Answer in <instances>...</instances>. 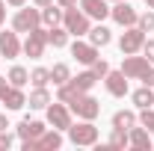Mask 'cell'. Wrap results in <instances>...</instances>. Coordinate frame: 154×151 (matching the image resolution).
<instances>
[{
    "label": "cell",
    "mask_w": 154,
    "mask_h": 151,
    "mask_svg": "<svg viewBox=\"0 0 154 151\" xmlns=\"http://www.w3.org/2000/svg\"><path fill=\"white\" fill-rule=\"evenodd\" d=\"M48 45L65 48V45H68V30H65V27H51V30H48Z\"/></svg>",
    "instance_id": "24"
},
{
    "label": "cell",
    "mask_w": 154,
    "mask_h": 151,
    "mask_svg": "<svg viewBox=\"0 0 154 151\" xmlns=\"http://www.w3.org/2000/svg\"><path fill=\"white\" fill-rule=\"evenodd\" d=\"M145 6H148V9H154V0H145Z\"/></svg>",
    "instance_id": "41"
},
{
    "label": "cell",
    "mask_w": 154,
    "mask_h": 151,
    "mask_svg": "<svg viewBox=\"0 0 154 151\" xmlns=\"http://www.w3.org/2000/svg\"><path fill=\"white\" fill-rule=\"evenodd\" d=\"M45 131H48V128H45L38 119H24V122L18 125V136L21 139H38Z\"/></svg>",
    "instance_id": "15"
},
{
    "label": "cell",
    "mask_w": 154,
    "mask_h": 151,
    "mask_svg": "<svg viewBox=\"0 0 154 151\" xmlns=\"http://www.w3.org/2000/svg\"><path fill=\"white\" fill-rule=\"evenodd\" d=\"M139 122H142V128H145L148 133H154V110H151V107H148V110H142Z\"/></svg>",
    "instance_id": "30"
},
{
    "label": "cell",
    "mask_w": 154,
    "mask_h": 151,
    "mask_svg": "<svg viewBox=\"0 0 154 151\" xmlns=\"http://www.w3.org/2000/svg\"><path fill=\"white\" fill-rule=\"evenodd\" d=\"M3 104H6V110H21V107H27V95L21 92V86H9V92L3 95Z\"/></svg>",
    "instance_id": "18"
},
{
    "label": "cell",
    "mask_w": 154,
    "mask_h": 151,
    "mask_svg": "<svg viewBox=\"0 0 154 151\" xmlns=\"http://www.w3.org/2000/svg\"><path fill=\"white\" fill-rule=\"evenodd\" d=\"M131 98H134V104L139 107V110H148V107H154V92H151V86H145V83H142V89H136Z\"/></svg>",
    "instance_id": "23"
},
{
    "label": "cell",
    "mask_w": 154,
    "mask_h": 151,
    "mask_svg": "<svg viewBox=\"0 0 154 151\" xmlns=\"http://www.w3.org/2000/svg\"><path fill=\"white\" fill-rule=\"evenodd\" d=\"M68 136H71L74 145H95L98 142V128L89 119H83L80 125H71V128H68Z\"/></svg>",
    "instance_id": "5"
},
{
    "label": "cell",
    "mask_w": 154,
    "mask_h": 151,
    "mask_svg": "<svg viewBox=\"0 0 154 151\" xmlns=\"http://www.w3.org/2000/svg\"><path fill=\"white\" fill-rule=\"evenodd\" d=\"M125 145H131V136H128V131H119V128H113V131H110V148H125Z\"/></svg>",
    "instance_id": "27"
},
{
    "label": "cell",
    "mask_w": 154,
    "mask_h": 151,
    "mask_svg": "<svg viewBox=\"0 0 154 151\" xmlns=\"http://www.w3.org/2000/svg\"><path fill=\"white\" fill-rule=\"evenodd\" d=\"M142 57L148 59V62H154V39H148V42L142 45Z\"/></svg>",
    "instance_id": "32"
},
{
    "label": "cell",
    "mask_w": 154,
    "mask_h": 151,
    "mask_svg": "<svg viewBox=\"0 0 154 151\" xmlns=\"http://www.w3.org/2000/svg\"><path fill=\"white\" fill-rule=\"evenodd\" d=\"M27 104H30V110H48V104H51L48 89H45V86H36V89L30 92V98H27Z\"/></svg>",
    "instance_id": "19"
},
{
    "label": "cell",
    "mask_w": 154,
    "mask_h": 151,
    "mask_svg": "<svg viewBox=\"0 0 154 151\" xmlns=\"http://www.w3.org/2000/svg\"><path fill=\"white\" fill-rule=\"evenodd\" d=\"M136 27H139V30H145V33H151V30H154V12H151V9H148V12H142V15L136 18Z\"/></svg>",
    "instance_id": "29"
},
{
    "label": "cell",
    "mask_w": 154,
    "mask_h": 151,
    "mask_svg": "<svg viewBox=\"0 0 154 151\" xmlns=\"http://www.w3.org/2000/svg\"><path fill=\"white\" fill-rule=\"evenodd\" d=\"M92 71H95L98 77H104V74H107V71H110V62H107V59H101V57H98L95 62H92Z\"/></svg>",
    "instance_id": "31"
},
{
    "label": "cell",
    "mask_w": 154,
    "mask_h": 151,
    "mask_svg": "<svg viewBox=\"0 0 154 151\" xmlns=\"http://www.w3.org/2000/svg\"><path fill=\"white\" fill-rule=\"evenodd\" d=\"M128 136H131V145H134V148H139V151H148L151 148V133L145 131V128H131V131H128Z\"/></svg>",
    "instance_id": "16"
},
{
    "label": "cell",
    "mask_w": 154,
    "mask_h": 151,
    "mask_svg": "<svg viewBox=\"0 0 154 151\" xmlns=\"http://www.w3.org/2000/svg\"><path fill=\"white\" fill-rule=\"evenodd\" d=\"M142 45H145V30H139V27H128L122 33V39H119V48H122L125 57L128 54H139Z\"/></svg>",
    "instance_id": "7"
},
{
    "label": "cell",
    "mask_w": 154,
    "mask_h": 151,
    "mask_svg": "<svg viewBox=\"0 0 154 151\" xmlns=\"http://www.w3.org/2000/svg\"><path fill=\"white\" fill-rule=\"evenodd\" d=\"M45 48H48V30L45 27H36L27 33V42H24V54L30 59H42L45 57Z\"/></svg>",
    "instance_id": "4"
},
{
    "label": "cell",
    "mask_w": 154,
    "mask_h": 151,
    "mask_svg": "<svg viewBox=\"0 0 154 151\" xmlns=\"http://www.w3.org/2000/svg\"><path fill=\"white\" fill-rule=\"evenodd\" d=\"M98 80H101V77H98L95 71H80V74H77V77H71V80H68V83H71V86H74L77 92H89V89H92V86H95Z\"/></svg>",
    "instance_id": "17"
},
{
    "label": "cell",
    "mask_w": 154,
    "mask_h": 151,
    "mask_svg": "<svg viewBox=\"0 0 154 151\" xmlns=\"http://www.w3.org/2000/svg\"><path fill=\"white\" fill-rule=\"evenodd\" d=\"M62 27L68 30V36H86L92 30L89 24V15L83 9H74V6H65L62 9Z\"/></svg>",
    "instance_id": "1"
},
{
    "label": "cell",
    "mask_w": 154,
    "mask_h": 151,
    "mask_svg": "<svg viewBox=\"0 0 154 151\" xmlns=\"http://www.w3.org/2000/svg\"><path fill=\"white\" fill-rule=\"evenodd\" d=\"M42 24H45V27H48V30H51V27H59V24H62V6H54V3H51V6H45V9H42Z\"/></svg>",
    "instance_id": "20"
},
{
    "label": "cell",
    "mask_w": 154,
    "mask_h": 151,
    "mask_svg": "<svg viewBox=\"0 0 154 151\" xmlns=\"http://www.w3.org/2000/svg\"><path fill=\"white\" fill-rule=\"evenodd\" d=\"M86 36H89V42H92L95 48H107V45L113 42V36H110V30H107L104 24H98V27H92V30H89Z\"/></svg>",
    "instance_id": "21"
},
{
    "label": "cell",
    "mask_w": 154,
    "mask_h": 151,
    "mask_svg": "<svg viewBox=\"0 0 154 151\" xmlns=\"http://www.w3.org/2000/svg\"><path fill=\"white\" fill-rule=\"evenodd\" d=\"M59 6H62V9H65V6H77V0H57Z\"/></svg>",
    "instance_id": "39"
},
{
    "label": "cell",
    "mask_w": 154,
    "mask_h": 151,
    "mask_svg": "<svg viewBox=\"0 0 154 151\" xmlns=\"http://www.w3.org/2000/svg\"><path fill=\"white\" fill-rule=\"evenodd\" d=\"M71 57H74L77 62H83V65H92L98 59V48L92 42H80V39H77L74 45H71Z\"/></svg>",
    "instance_id": "13"
},
{
    "label": "cell",
    "mask_w": 154,
    "mask_h": 151,
    "mask_svg": "<svg viewBox=\"0 0 154 151\" xmlns=\"http://www.w3.org/2000/svg\"><path fill=\"white\" fill-rule=\"evenodd\" d=\"M33 3H36L38 9H45V6H51V3H54V0H33Z\"/></svg>",
    "instance_id": "38"
},
{
    "label": "cell",
    "mask_w": 154,
    "mask_h": 151,
    "mask_svg": "<svg viewBox=\"0 0 154 151\" xmlns=\"http://www.w3.org/2000/svg\"><path fill=\"white\" fill-rule=\"evenodd\" d=\"M104 86H107V92L113 98H125L128 95V77H125V71H107L104 74Z\"/></svg>",
    "instance_id": "12"
},
{
    "label": "cell",
    "mask_w": 154,
    "mask_h": 151,
    "mask_svg": "<svg viewBox=\"0 0 154 151\" xmlns=\"http://www.w3.org/2000/svg\"><path fill=\"white\" fill-rule=\"evenodd\" d=\"M68 107H71V113L77 119H89V122H95L98 113H101V104H98V98H92L89 92H77L71 101H68Z\"/></svg>",
    "instance_id": "2"
},
{
    "label": "cell",
    "mask_w": 154,
    "mask_h": 151,
    "mask_svg": "<svg viewBox=\"0 0 154 151\" xmlns=\"http://www.w3.org/2000/svg\"><path fill=\"white\" fill-rule=\"evenodd\" d=\"M51 80H54L57 86H62V83H68V80H71V68H68L65 62H57V65L51 68Z\"/></svg>",
    "instance_id": "25"
},
{
    "label": "cell",
    "mask_w": 154,
    "mask_h": 151,
    "mask_svg": "<svg viewBox=\"0 0 154 151\" xmlns=\"http://www.w3.org/2000/svg\"><path fill=\"white\" fill-rule=\"evenodd\" d=\"M24 51V45H21V39L15 30H3L0 33V57H6V59H15Z\"/></svg>",
    "instance_id": "11"
},
{
    "label": "cell",
    "mask_w": 154,
    "mask_h": 151,
    "mask_svg": "<svg viewBox=\"0 0 154 151\" xmlns=\"http://www.w3.org/2000/svg\"><path fill=\"white\" fill-rule=\"evenodd\" d=\"M36 27H42V9L21 6L18 12H15V18H12V30H15V33H30V30H36Z\"/></svg>",
    "instance_id": "3"
},
{
    "label": "cell",
    "mask_w": 154,
    "mask_h": 151,
    "mask_svg": "<svg viewBox=\"0 0 154 151\" xmlns=\"http://www.w3.org/2000/svg\"><path fill=\"white\" fill-rule=\"evenodd\" d=\"M48 122H51L57 131H68V128H71V107H65L62 101L48 104Z\"/></svg>",
    "instance_id": "8"
},
{
    "label": "cell",
    "mask_w": 154,
    "mask_h": 151,
    "mask_svg": "<svg viewBox=\"0 0 154 151\" xmlns=\"http://www.w3.org/2000/svg\"><path fill=\"white\" fill-rule=\"evenodd\" d=\"M139 80H142L145 86H154V68H151V65H148V71H145V74L139 77Z\"/></svg>",
    "instance_id": "33"
},
{
    "label": "cell",
    "mask_w": 154,
    "mask_h": 151,
    "mask_svg": "<svg viewBox=\"0 0 154 151\" xmlns=\"http://www.w3.org/2000/svg\"><path fill=\"white\" fill-rule=\"evenodd\" d=\"M9 86H12V83H9V77H0V101H3V95L9 92Z\"/></svg>",
    "instance_id": "35"
},
{
    "label": "cell",
    "mask_w": 154,
    "mask_h": 151,
    "mask_svg": "<svg viewBox=\"0 0 154 151\" xmlns=\"http://www.w3.org/2000/svg\"><path fill=\"white\" fill-rule=\"evenodd\" d=\"M136 125V113L134 110H119V113H113V128H119V131H131Z\"/></svg>",
    "instance_id": "22"
},
{
    "label": "cell",
    "mask_w": 154,
    "mask_h": 151,
    "mask_svg": "<svg viewBox=\"0 0 154 151\" xmlns=\"http://www.w3.org/2000/svg\"><path fill=\"white\" fill-rule=\"evenodd\" d=\"M9 6H15V9H21V6H27V0H6Z\"/></svg>",
    "instance_id": "37"
},
{
    "label": "cell",
    "mask_w": 154,
    "mask_h": 151,
    "mask_svg": "<svg viewBox=\"0 0 154 151\" xmlns=\"http://www.w3.org/2000/svg\"><path fill=\"white\" fill-rule=\"evenodd\" d=\"M6 21V0H0V24Z\"/></svg>",
    "instance_id": "36"
},
{
    "label": "cell",
    "mask_w": 154,
    "mask_h": 151,
    "mask_svg": "<svg viewBox=\"0 0 154 151\" xmlns=\"http://www.w3.org/2000/svg\"><path fill=\"white\" fill-rule=\"evenodd\" d=\"M62 145V136H59V131L54 128V131H45L38 139H24V151H54Z\"/></svg>",
    "instance_id": "6"
},
{
    "label": "cell",
    "mask_w": 154,
    "mask_h": 151,
    "mask_svg": "<svg viewBox=\"0 0 154 151\" xmlns=\"http://www.w3.org/2000/svg\"><path fill=\"white\" fill-rule=\"evenodd\" d=\"M27 80H30V71H27L24 65H12V68H9V83H12V86H24Z\"/></svg>",
    "instance_id": "26"
},
{
    "label": "cell",
    "mask_w": 154,
    "mask_h": 151,
    "mask_svg": "<svg viewBox=\"0 0 154 151\" xmlns=\"http://www.w3.org/2000/svg\"><path fill=\"white\" fill-rule=\"evenodd\" d=\"M6 128H9V122H6V116L0 113V131H6Z\"/></svg>",
    "instance_id": "40"
},
{
    "label": "cell",
    "mask_w": 154,
    "mask_h": 151,
    "mask_svg": "<svg viewBox=\"0 0 154 151\" xmlns=\"http://www.w3.org/2000/svg\"><path fill=\"white\" fill-rule=\"evenodd\" d=\"M30 83L33 86H48L51 83V68H33L30 71Z\"/></svg>",
    "instance_id": "28"
},
{
    "label": "cell",
    "mask_w": 154,
    "mask_h": 151,
    "mask_svg": "<svg viewBox=\"0 0 154 151\" xmlns=\"http://www.w3.org/2000/svg\"><path fill=\"white\" fill-rule=\"evenodd\" d=\"M9 145H12V136L6 131H0V148H9Z\"/></svg>",
    "instance_id": "34"
},
{
    "label": "cell",
    "mask_w": 154,
    "mask_h": 151,
    "mask_svg": "<svg viewBox=\"0 0 154 151\" xmlns=\"http://www.w3.org/2000/svg\"><path fill=\"white\" fill-rule=\"evenodd\" d=\"M110 18L119 24V27H136V9L131 6V3H122V0H116V6L110 9Z\"/></svg>",
    "instance_id": "9"
},
{
    "label": "cell",
    "mask_w": 154,
    "mask_h": 151,
    "mask_svg": "<svg viewBox=\"0 0 154 151\" xmlns=\"http://www.w3.org/2000/svg\"><path fill=\"white\" fill-rule=\"evenodd\" d=\"M80 9H83L89 18H95V21H104L107 15H110L107 0H80Z\"/></svg>",
    "instance_id": "14"
},
{
    "label": "cell",
    "mask_w": 154,
    "mask_h": 151,
    "mask_svg": "<svg viewBox=\"0 0 154 151\" xmlns=\"http://www.w3.org/2000/svg\"><path fill=\"white\" fill-rule=\"evenodd\" d=\"M148 65H151V62H148L145 57L128 54V57H125V62H122V71H125V77H128V80H139V77L148 71Z\"/></svg>",
    "instance_id": "10"
},
{
    "label": "cell",
    "mask_w": 154,
    "mask_h": 151,
    "mask_svg": "<svg viewBox=\"0 0 154 151\" xmlns=\"http://www.w3.org/2000/svg\"><path fill=\"white\" fill-rule=\"evenodd\" d=\"M113 3H116V0H113Z\"/></svg>",
    "instance_id": "42"
}]
</instances>
